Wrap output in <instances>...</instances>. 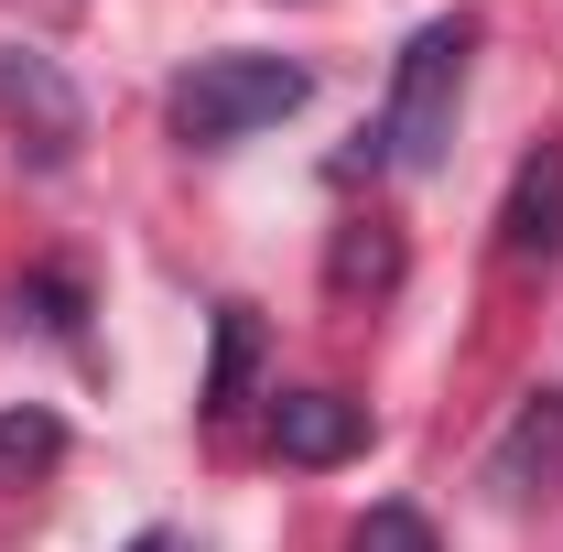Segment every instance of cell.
<instances>
[{
    "instance_id": "6da1fadb",
    "label": "cell",
    "mask_w": 563,
    "mask_h": 552,
    "mask_svg": "<svg viewBox=\"0 0 563 552\" xmlns=\"http://www.w3.org/2000/svg\"><path fill=\"white\" fill-rule=\"evenodd\" d=\"M466 55H477V22L466 11H433L401 66H390V109H379V141L368 163H401V174H433L444 141H455V109H466Z\"/></svg>"
},
{
    "instance_id": "52a82bcc",
    "label": "cell",
    "mask_w": 563,
    "mask_h": 552,
    "mask_svg": "<svg viewBox=\"0 0 563 552\" xmlns=\"http://www.w3.org/2000/svg\"><path fill=\"white\" fill-rule=\"evenodd\" d=\"M55 455H66V422L55 412H33V401L0 412V477H33V466H55Z\"/></svg>"
},
{
    "instance_id": "7a4b0ae2",
    "label": "cell",
    "mask_w": 563,
    "mask_h": 552,
    "mask_svg": "<svg viewBox=\"0 0 563 552\" xmlns=\"http://www.w3.org/2000/svg\"><path fill=\"white\" fill-rule=\"evenodd\" d=\"M303 87L314 76L292 66V55H207V66L174 87V131L185 141H250V131H272V120H292L303 109Z\"/></svg>"
},
{
    "instance_id": "5b68a950",
    "label": "cell",
    "mask_w": 563,
    "mask_h": 552,
    "mask_svg": "<svg viewBox=\"0 0 563 552\" xmlns=\"http://www.w3.org/2000/svg\"><path fill=\"white\" fill-rule=\"evenodd\" d=\"M563 455V390H531L520 412H509V433H498V455H488V487L498 498H531V477Z\"/></svg>"
},
{
    "instance_id": "ba28073f",
    "label": "cell",
    "mask_w": 563,
    "mask_h": 552,
    "mask_svg": "<svg viewBox=\"0 0 563 552\" xmlns=\"http://www.w3.org/2000/svg\"><path fill=\"white\" fill-rule=\"evenodd\" d=\"M239 390H250V314L228 303V314H217V379H207V422H228V412H239Z\"/></svg>"
},
{
    "instance_id": "30bf717a",
    "label": "cell",
    "mask_w": 563,
    "mask_h": 552,
    "mask_svg": "<svg viewBox=\"0 0 563 552\" xmlns=\"http://www.w3.org/2000/svg\"><path fill=\"white\" fill-rule=\"evenodd\" d=\"M347 552H444V542H433V520H422V509H368Z\"/></svg>"
},
{
    "instance_id": "8fae6325",
    "label": "cell",
    "mask_w": 563,
    "mask_h": 552,
    "mask_svg": "<svg viewBox=\"0 0 563 552\" xmlns=\"http://www.w3.org/2000/svg\"><path fill=\"white\" fill-rule=\"evenodd\" d=\"M131 552H174V542H163V531H141V542H131Z\"/></svg>"
},
{
    "instance_id": "3957f363",
    "label": "cell",
    "mask_w": 563,
    "mask_h": 552,
    "mask_svg": "<svg viewBox=\"0 0 563 552\" xmlns=\"http://www.w3.org/2000/svg\"><path fill=\"white\" fill-rule=\"evenodd\" d=\"M272 444H282V466H347L357 444H368V412H357L347 390H282Z\"/></svg>"
},
{
    "instance_id": "277c9868",
    "label": "cell",
    "mask_w": 563,
    "mask_h": 552,
    "mask_svg": "<svg viewBox=\"0 0 563 552\" xmlns=\"http://www.w3.org/2000/svg\"><path fill=\"white\" fill-rule=\"evenodd\" d=\"M498 250H509V261H553V250H563V141L520 152L509 207H498Z\"/></svg>"
},
{
    "instance_id": "8992f818",
    "label": "cell",
    "mask_w": 563,
    "mask_h": 552,
    "mask_svg": "<svg viewBox=\"0 0 563 552\" xmlns=\"http://www.w3.org/2000/svg\"><path fill=\"white\" fill-rule=\"evenodd\" d=\"M0 98L44 120V152H66V141H76V98L55 87V66H44V55H0Z\"/></svg>"
},
{
    "instance_id": "9c48e42d",
    "label": "cell",
    "mask_w": 563,
    "mask_h": 552,
    "mask_svg": "<svg viewBox=\"0 0 563 552\" xmlns=\"http://www.w3.org/2000/svg\"><path fill=\"white\" fill-rule=\"evenodd\" d=\"M390 281H401V250L379 228H347L336 239V292H390Z\"/></svg>"
}]
</instances>
